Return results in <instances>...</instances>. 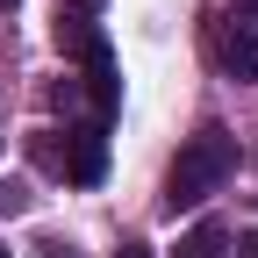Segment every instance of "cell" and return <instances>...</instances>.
<instances>
[{
	"label": "cell",
	"instance_id": "10",
	"mask_svg": "<svg viewBox=\"0 0 258 258\" xmlns=\"http://www.w3.org/2000/svg\"><path fill=\"white\" fill-rule=\"evenodd\" d=\"M237 258H258V230H251V237H244V244H237Z\"/></svg>",
	"mask_w": 258,
	"mask_h": 258
},
{
	"label": "cell",
	"instance_id": "8",
	"mask_svg": "<svg viewBox=\"0 0 258 258\" xmlns=\"http://www.w3.org/2000/svg\"><path fill=\"white\" fill-rule=\"evenodd\" d=\"M230 22H237V29H251V36H258V0H230Z\"/></svg>",
	"mask_w": 258,
	"mask_h": 258
},
{
	"label": "cell",
	"instance_id": "5",
	"mask_svg": "<svg viewBox=\"0 0 258 258\" xmlns=\"http://www.w3.org/2000/svg\"><path fill=\"white\" fill-rule=\"evenodd\" d=\"M86 93H93V122H108L115 115V64H108V50L86 57Z\"/></svg>",
	"mask_w": 258,
	"mask_h": 258
},
{
	"label": "cell",
	"instance_id": "2",
	"mask_svg": "<svg viewBox=\"0 0 258 258\" xmlns=\"http://www.w3.org/2000/svg\"><path fill=\"white\" fill-rule=\"evenodd\" d=\"M57 172H64V179H79V186H93V179L108 172V137H101V122H86V129H64Z\"/></svg>",
	"mask_w": 258,
	"mask_h": 258
},
{
	"label": "cell",
	"instance_id": "13",
	"mask_svg": "<svg viewBox=\"0 0 258 258\" xmlns=\"http://www.w3.org/2000/svg\"><path fill=\"white\" fill-rule=\"evenodd\" d=\"M0 258H8V244H0Z\"/></svg>",
	"mask_w": 258,
	"mask_h": 258
},
{
	"label": "cell",
	"instance_id": "7",
	"mask_svg": "<svg viewBox=\"0 0 258 258\" xmlns=\"http://www.w3.org/2000/svg\"><path fill=\"white\" fill-rule=\"evenodd\" d=\"M29 208V186L22 179H0V215H22Z\"/></svg>",
	"mask_w": 258,
	"mask_h": 258
},
{
	"label": "cell",
	"instance_id": "11",
	"mask_svg": "<svg viewBox=\"0 0 258 258\" xmlns=\"http://www.w3.org/2000/svg\"><path fill=\"white\" fill-rule=\"evenodd\" d=\"M115 258H151V251H144V244H122V251H115Z\"/></svg>",
	"mask_w": 258,
	"mask_h": 258
},
{
	"label": "cell",
	"instance_id": "4",
	"mask_svg": "<svg viewBox=\"0 0 258 258\" xmlns=\"http://www.w3.org/2000/svg\"><path fill=\"white\" fill-rule=\"evenodd\" d=\"M57 43H64V57H93V50H108L101 43V29H93V15H57Z\"/></svg>",
	"mask_w": 258,
	"mask_h": 258
},
{
	"label": "cell",
	"instance_id": "6",
	"mask_svg": "<svg viewBox=\"0 0 258 258\" xmlns=\"http://www.w3.org/2000/svg\"><path fill=\"white\" fill-rule=\"evenodd\" d=\"M179 258H230V230L222 222H194L179 237Z\"/></svg>",
	"mask_w": 258,
	"mask_h": 258
},
{
	"label": "cell",
	"instance_id": "9",
	"mask_svg": "<svg viewBox=\"0 0 258 258\" xmlns=\"http://www.w3.org/2000/svg\"><path fill=\"white\" fill-rule=\"evenodd\" d=\"M36 251H43V258H79L72 244H57V237H50V244H36Z\"/></svg>",
	"mask_w": 258,
	"mask_h": 258
},
{
	"label": "cell",
	"instance_id": "12",
	"mask_svg": "<svg viewBox=\"0 0 258 258\" xmlns=\"http://www.w3.org/2000/svg\"><path fill=\"white\" fill-rule=\"evenodd\" d=\"M0 8H15V0H0Z\"/></svg>",
	"mask_w": 258,
	"mask_h": 258
},
{
	"label": "cell",
	"instance_id": "3",
	"mask_svg": "<svg viewBox=\"0 0 258 258\" xmlns=\"http://www.w3.org/2000/svg\"><path fill=\"white\" fill-rule=\"evenodd\" d=\"M215 64L230 79H258V36L237 29V22H215Z\"/></svg>",
	"mask_w": 258,
	"mask_h": 258
},
{
	"label": "cell",
	"instance_id": "1",
	"mask_svg": "<svg viewBox=\"0 0 258 258\" xmlns=\"http://www.w3.org/2000/svg\"><path fill=\"white\" fill-rule=\"evenodd\" d=\"M230 172H237V137H230L222 122H201V129L179 144L172 172H165V208H172V215H179V208H201L208 194H222Z\"/></svg>",
	"mask_w": 258,
	"mask_h": 258
}]
</instances>
